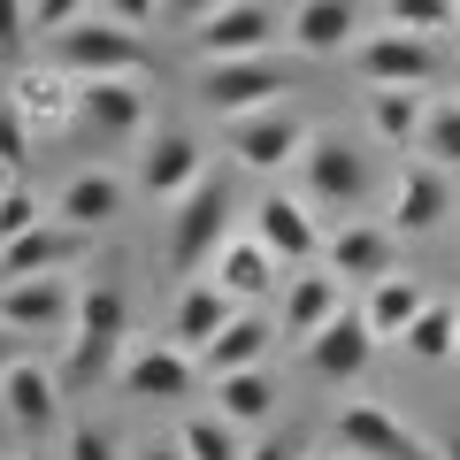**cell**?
Segmentation results:
<instances>
[{
	"label": "cell",
	"mask_w": 460,
	"mask_h": 460,
	"mask_svg": "<svg viewBox=\"0 0 460 460\" xmlns=\"http://www.w3.org/2000/svg\"><path fill=\"white\" fill-rule=\"evenodd\" d=\"M69 460H123V445H115L100 422H77L69 429Z\"/></svg>",
	"instance_id": "8d00e7d4"
},
{
	"label": "cell",
	"mask_w": 460,
	"mask_h": 460,
	"mask_svg": "<svg viewBox=\"0 0 460 460\" xmlns=\"http://www.w3.org/2000/svg\"><path fill=\"white\" fill-rule=\"evenodd\" d=\"M284 39H292L299 54H314V62L353 54L361 47V8H353V0H299L292 23H284Z\"/></svg>",
	"instance_id": "d6986e66"
},
{
	"label": "cell",
	"mask_w": 460,
	"mask_h": 460,
	"mask_svg": "<svg viewBox=\"0 0 460 460\" xmlns=\"http://www.w3.org/2000/svg\"><path fill=\"white\" fill-rule=\"evenodd\" d=\"M422 123H429L422 84H368V138H384V146H422Z\"/></svg>",
	"instance_id": "d4e9b609"
},
{
	"label": "cell",
	"mask_w": 460,
	"mask_h": 460,
	"mask_svg": "<svg viewBox=\"0 0 460 460\" xmlns=\"http://www.w3.org/2000/svg\"><path fill=\"white\" fill-rule=\"evenodd\" d=\"M353 69L368 84H429L445 69V47L438 39H414V31H376L353 47Z\"/></svg>",
	"instance_id": "9c48e42d"
},
{
	"label": "cell",
	"mask_w": 460,
	"mask_h": 460,
	"mask_svg": "<svg viewBox=\"0 0 460 460\" xmlns=\"http://www.w3.org/2000/svg\"><path fill=\"white\" fill-rule=\"evenodd\" d=\"M376 345H384V338L368 330V314H361V307H345L338 323H330V330H314V338L299 345V353H307V368H314L323 384H353L368 361H376Z\"/></svg>",
	"instance_id": "7c38bea8"
},
{
	"label": "cell",
	"mask_w": 460,
	"mask_h": 460,
	"mask_svg": "<svg viewBox=\"0 0 460 460\" xmlns=\"http://www.w3.org/2000/svg\"><path fill=\"white\" fill-rule=\"evenodd\" d=\"M31 39V0H0V54H16Z\"/></svg>",
	"instance_id": "f35d334b"
},
{
	"label": "cell",
	"mask_w": 460,
	"mask_h": 460,
	"mask_svg": "<svg viewBox=\"0 0 460 460\" xmlns=\"http://www.w3.org/2000/svg\"><path fill=\"white\" fill-rule=\"evenodd\" d=\"M215 8H230V0H162V16H169V23H192V31L215 16Z\"/></svg>",
	"instance_id": "ab89813d"
},
{
	"label": "cell",
	"mask_w": 460,
	"mask_h": 460,
	"mask_svg": "<svg viewBox=\"0 0 460 460\" xmlns=\"http://www.w3.org/2000/svg\"><path fill=\"white\" fill-rule=\"evenodd\" d=\"M77 238H84V230H69V223H39V230H23V238H8V246H0V284L69 269V261H77Z\"/></svg>",
	"instance_id": "44dd1931"
},
{
	"label": "cell",
	"mask_w": 460,
	"mask_h": 460,
	"mask_svg": "<svg viewBox=\"0 0 460 460\" xmlns=\"http://www.w3.org/2000/svg\"><path fill=\"white\" fill-rule=\"evenodd\" d=\"M238 314H246V307H238V299H230L215 277H192V284L177 292V314H169V345L199 353V345H208V338H223V330L238 323Z\"/></svg>",
	"instance_id": "ffe728a7"
},
{
	"label": "cell",
	"mask_w": 460,
	"mask_h": 460,
	"mask_svg": "<svg viewBox=\"0 0 460 460\" xmlns=\"http://www.w3.org/2000/svg\"><path fill=\"white\" fill-rule=\"evenodd\" d=\"M323 269L338 284H384V277H399V230L392 223H338L323 238Z\"/></svg>",
	"instance_id": "52a82bcc"
},
{
	"label": "cell",
	"mask_w": 460,
	"mask_h": 460,
	"mask_svg": "<svg viewBox=\"0 0 460 460\" xmlns=\"http://www.w3.org/2000/svg\"><path fill=\"white\" fill-rule=\"evenodd\" d=\"M54 69H69L77 84H93V77H138V69H146V39L123 31V23H108V16H84L77 31L54 39Z\"/></svg>",
	"instance_id": "3957f363"
},
{
	"label": "cell",
	"mask_w": 460,
	"mask_h": 460,
	"mask_svg": "<svg viewBox=\"0 0 460 460\" xmlns=\"http://www.w3.org/2000/svg\"><path fill=\"white\" fill-rule=\"evenodd\" d=\"M284 93H292V69H284L277 54H253V62H199V100H208L223 123L277 108Z\"/></svg>",
	"instance_id": "277c9868"
},
{
	"label": "cell",
	"mask_w": 460,
	"mask_h": 460,
	"mask_svg": "<svg viewBox=\"0 0 460 460\" xmlns=\"http://www.w3.org/2000/svg\"><path fill=\"white\" fill-rule=\"evenodd\" d=\"M453 8L460 0H384L392 31H414V39H453Z\"/></svg>",
	"instance_id": "d6a6232c"
},
{
	"label": "cell",
	"mask_w": 460,
	"mask_h": 460,
	"mask_svg": "<svg viewBox=\"0 0 460 460\" xmlns=\"http://www.w3.org/2000/svg\"><path fill=\"white\" fill-rule=\"evenodd\" d=\"M277 31L284 23L269 0H230L192 31V47H199V62H253V54H277Z\"/></svg>",
	"instance_id": "8992f818"
},
{
	"label": "cell",
	"mask_w": 460,
	"mask_h": 460,
	"mask_svg": "<svg viewBox=\"0 0 460 460\" xmlns=\"http://www.w3.org/2000/svg\"><path fill=\"white\" fill-rule=\"evenodd\" d=\"M253 238H261L284 269H314L323 261V223H314L307 199H292V192H269L261 208H253Z\"/></svg>",
	"instance_id": "8fae6325"
},
{
	"label": "cell",
	"mask_w": 460,
	"mask_h": 460,
	"mask_svg": "<svg viewBox=\"0 0 460 460\" xmlns=\"http://www.w3.org/2000/svg\"><path fill=\"white\" fill-rule=\"evenodd\" d=\"M62 368H47V361H16L8 376H0V414L23 429V438H39V429H54L62 422Z\"/></svg>",
	"instance_id": "9a60e30c"
},
{
	"label": "cell",
	"mask_w": 460,
	"mask_h": 460,
	"mask_svg": "<svg viewBox=\"0 0 460 460\" xmlns=\"http://www.w3.org/2000/svg\"><path fill=\"white\" fill-rule=\"evenodd\" d=\"M399 345H407L414 361H453V353H460V307H438V299H429Z\"/></svg>",
	"instance_id": "f546056e"
},
{
	"label": "cell",
	"mask_w": 460,
	"mask_h": 460,
	"mask_svg": "<svg viewBox=\"0 0 460 460\" xmlns=\"http://www.w3.org/2000/svg\"><path fill=\"white\" fill-rule=\"evenodd\" d=\"M0 162L23 177V162H31V123H23L16 100H0Z\"/></svg>",
	"instance_id": "d590c367"
},
{
	"label": "cell",
	"mask_w": 460,
	"mask_h": 460,
	"mask_svg": "<svg viewBox=\"0 0 460 460\" xmlns=\"http://www.w3.org/2000/svg\"><path fill=\"white\" fill-rule=\"evenodd\" d=\"M16 108H23L31 131H54V123L77 115V77H69V69H39V77L16 84Z\"/></svg>",
	"instance_id": "f1b7e54d"
},
{
	"label": "cell",
	"mask_w": 460,
	"mask_h": 460,
	"mask_svg": "<svg viewBox=\"0 0 460 460\" xmlns=\"http://www.w3.org/2000/svg\"><path fill=\"white\" fill-rule=\"evenodd\" d=\"M445 208H453V192H445V169L438 162H407L399 169V184H392V230H438L445 223Z\"/></svg>",
	"instance_id": "7402d4cb"
},
{
	"label": "cell",
	"mask_w": 460,
	"mask_h": 460,
	"mask_svg": "<svg viewBox=\"0 0 460 460\" xmlns=\"http://www.w3.org/2000/svg\"><path fill=\"white\" fill-rule=\"evenodd\" d=\"M453 39H460V8H453Z\"/></svg>",
	"instance_id": "bcb514c9"
},
{
	"label": "cell",
	"mask_w": 460,
	"mask_h": 460,
	"mask_svg": "<svg viewBox=\"0 0 460 460\" xmlns=\"http://www.w3.org/2000/svg\"><path fill=\"white\" fill-rule=\"evenodd\" d=\"M16 184H23V177H16V169H8V162H0V199H8V192H16Z\"/></svg>",
	"instance_id": "ee69618b"
},
{
	"label": "cell",
	"mask_w": 460,
	"mask_h": 460,
	"mask_svg": "<svg viewBox=\"0 0 460 460\" xmlns=\"http://www.w3.org/2000/svg\"><path fill=\"white\" fill-rule=\"evenodd\" d=\"M429 299H422V284L399 269V277H384V284H368V299H361V314H368V330H376L384 345H399L414 330V314H422Z\"/></svg>",
	"instance_id": "4316f807"
},
{
	"label": "cell",
	"mask_w": 460,
	"mask_h": 460,
	"mask_svg": "<svg viewBox=\"0 0 460 460\" xmlns=\"http://www.w3.org/2000/svg\"><path fill=\"white\" fill-rule=\"evenodd\" d=\"M223 246H230V177L208 169V177L177 199V215H169V269L192 284L199 269H215Z\"/></svg>",
	"instance_id": "7a4b0ae2"
},
{
	"label": "cell",
	"mask_w": 460,
	"mask_h": 460,
	"mask_svg": "<svg viewBox=\"0 0 460 460\" xmlns=\"http://www.w3.org/2000/svg\"><path fill=\"white\" fill-rule=\"evenodd\" d=\"M277 277H284V261L261 246V238H230V246L215 253V284H223L238 307H246V299H269V292H277Z\"/></svg>",
	"instance_id": "484cf974"
},
{
	"label": "cell",
	"mask_w": 460,
	"mask_h": 460,
	"mask_svg": "<svg viewBox=\"0 0 460 460\" xmlns=\"http://www.w3.org/2000/svg\"><path fill=\"white\" fill-rule=\"evenodd\" d=\"M269 338H277V323H261V314H238V323H230L223 330V338H208V345H199V353H192V361H199V376H238V368H261L269 361Z\"/></svg>",
	"instance_id": "cb8c5ba5"
},
{
	"label": "cell",
	"mask_w": 460,
	"mask_h": 460,
	"mask_svg": "<svg viewBox=\"0 0 460 460\" xmlns=\"http://www.w3.org/2000/svg\"><path fill=\"white\" fill-rule=\"evenodd\" d=\"M422 162L438 169H460V100H429V123H422Z\"/></svg>",
	"instance_id": "1f68e13d"
},
{
	"label": "cell",
	"mask_w": 460,
	"mask_h": 460,
	"mask_svg": "<svg viewBox=\"0 0 460 460\" xmlns=\"http://www.w3.org/2000/svg\"><path fill=\"white\" fill-rule=\"evenodd\" d=\"M445 460H460V438H453V445H445Z\"/></svg>",
	"instance_id": "f6af8a7d"
},
{
	"label": "cell",
	"mask_w": 460,
	"mask_h": 460,
	"mask_svg": "<svg viewBox=\"0 0 460 460\" xmlns=\"http://www.w3.org/2000/svg\"><path fill=\"white\" fill-rule=\"evenodd\" d=\"M307 123L299 115H284V108H261V115H238L230 123V154H238V169H284V162H299L307 154Z\"/></svg>",
	"instance_id": "4fadbf2b"
},
{
	"label": "cell",
	"mask_w": 460,
	"mask_h": 460,
	"mask_svg": "<svg viewBox=\"0 0 460 460\" xmlns=\"http://www.w3.org/2000/svg\"><path fill=\"white\" fill-rule=\"evenodd\" d=\"M39 223H47V208H39L31 184H16V192L0 199V246H8V238H23V230H39Z\"/></svg>",
	"instance_id": "e575fe53"
},
{
	"label": "cell",
	"mask_w": 460,
	"mask_h": 460,
	"mask_svg": "<svg viewBox=\"0 0 460 460\" xmlns=\"http://www.w3.org/2000/svg\"><path fill=\"white\" fill-rule=\"evenodd\" d=\"M100 0H31V31H47V39H62V31H77L84 16H93Z\"/></svg>",
	"instance_id": "836d02e7"
},
{
	"label": "cell",
	"mask_w": 460,
	"mask_h": 460,
	"mask_svg": "<svg viewBox=\"0 0 460 460\" xmlns=\"http://www.w3.org/2000/svg\"><path fill=\"white\" fill-rule=\"evenodd\" d=\"M100 16L123 23V31H146V23L162 16V0H100Z\"/></svg>",
	"instance_id": "74e56055"
},
{
	"label": "cell",
	"mask_w": 460,
	"mask_h": 460,
	"mask_svg": "<svg viewBox=\"0 0 460 460\" xmlns=\"http://www.w3.org/2000/svg\"><path fill=\"white\" fill-rule=\"evenodd\" d=\"M177 445H184L192 460H246V453H253V445H238V422H223V414H184Z\"/></svg>",
	"instance_id": "4dcf8cb0"
},
{
	"label": "cell",
	"mask_w": 460,
	"mask_h": 460,
	"mask_svg": "<svg viewBox=\"0 0 460 460\" xmlns=\"http://www.w3.org/2000/svg\"><path fill=\"white\" fill-rule=\"evenodd\" d=\"M123 330H131V299L115 277H93L77 292V323H69V361H62V384L84 392V384L115 376L123 368Z\"/></svg>",
	"instance_id": "6da1fadb"
},
{
	"label": "cell",
	"mask_w": 460,
	"mask_h": 460,
	"mask_svg": "<svg viewBox=\"0 0 460 460\" xmlns=\"http://www.w3.org/2000/svg\"><path fill=\"white\" fill-rule=\"evenodd\" d=\"M115 384H123V399H192L199 361L184 345H131L123 368H115Z\"/></svg>",
	"instance_id": "5bb4252c"
},
{
	"label": "cell",
	"mask_w": 460,
	"mask_h": 460,
	"mask_svg": "<svg viewBox=\"0 0 460 460\" xmlns=\"http://www.w3.org/2000/svg\"><path fill=\"white\" fill-rule=\"evenodd\" d=\"M123 192H131V184L115 177V169H77V177L62 184V199H54V223L100 230V223H115V215H123Z\"/></svg>",
	"instance_id": "603a6c76"
},
{
	"label": "cell",
	"mask_w": 460,
	"mask_h": 460,
	"mask_svg": "<svg viewBox=\"0 0 460 460\" xmlns=\"http://www.w3.org/2000/svg\"><path fill=\"white\" fill-rule=\"evenodd\" d=\"M246 460H299V453H292V445H277V438H269V445H253Z\"/></svg>",
	"instance_id": "b9f144b4"
},
{
	"label": "cell",
	"mask_w": 460,
	"mask_h": 460,
	"mask_svg": "<svg viewBox=\"0 0 460 460\" xmlns=\"http://www.w3.org/2000/svg\"><path fill=\"white\" fill-rule=\"evenodd\" d=\"M299 169H307V199H323V208H361L368 199V154L353 138H338V131L307 138Z\"/></svg>",
	"instance_id": "ba28073f"
},
{
	"label": "cell",
	"mask_w": 460,
	"mask_h": 460,
	"mask_svg": "<svg viewBox=\"0 0 460 460\" xmlns=\"http://www.w3.org/2000/svg\"><path fill=\"white\" fill-rule=\"evenodd\" d=\"M338 460H345V453H338Z\"/></svg>",
	"instance_id": "7dc6e473"
},
{
	"label": "cell",
	"mask_w": 460,
	"mask_h": 460,
	"mask_svg": "<svg viewBox=\"0 0 460 460\" xmlns=\"http://www.w3.org/2000/svg\"><path fill=\"white\" fill-rule=\"evenodd\" d=\"M338 453L345 460H445V445H429L422 429H407L376 399H353V407H338Z\"/></svg>",
	"instance_id": "5b68a950"
},
{
	"label": "cell",
	"mask_w": 460,
	"mask_h": 460,
	"mask_svg": "<svg viewBox=\"0 0 460 460\" xmlns=\"http://www.w3.org/2000/svg\"><path fill=\"white\" fill-rule=\"evenodd\" d=\"M138 460H192V453H184V445L169 438V445H146V453H138Z\"/></svg>",
	"instance_id": "7bdbcfd3"
},
{
	"label": "cell",
	"mask_w": 460,
	"mask_h": 460,
	"mask_svg": "<svg viewBox=\"0 0 460 460\" xmlns=\"http://www.w3.org/2000/svg\"><path fill=\"white\" fill-rule=\"evenodd\" d=\"M0 323L16 330V338H47V330H69L77 323V292L62 277H23V284H0Z\"/></svg>",
	"instance_id": "2e32d148"
},
{
	"label": "cell",
	"mask_w": 460,
	"mask_h": 460,
	"mask_svg": "<svg viewBox=\"0 0 460 460\" xmlns=\"http://www.w3.org/2000/svg\"><path fill=\"white\" fill-rule=\"evenodd\" d=\"M338 314H345V284L330 277L323 261H314V269H292V277H284V314H277V323H284V338H299V345H307L314 330H330Z\"/></svg>",
	"instance_id": "ac0fdd59"
},
{
	"label": "cell",
	"mask_w": 460,
	"mask_h": 460,
	"mask_svg": "<svg viewBox=\"0 0 460 460\" xmlns=\"http://www.w3.org/2000/svg\"><path fill=\"white\" fill-rule=\"evenodd\" d=\"M77 123L93 138H138V123H146V84H138V77H93V84H77Z\"/></svg>",
	"instance_id": "e0dca14e"
},
{
	"label": "cell",
	"mask_w": 460,
	"mask_h": 460,
	"mask_svg": "<svg viewBox=\"0 0 460 460\" xmlns=\"http://www.w3.org/2000/svg\"><path fill=\"white\" fill-rule=\"evenodd\" d=\"M199 177H208V154H199L192 131H154L146 154H138V169H131V184L146 199H184Z\"/></svg>",
	"instance_id": "30bf717a"
},
{
	"label": "cell",
	"mask_w": 460,
	"mask_h": 460,
	"mask_svg": "<svg viewBox=\"0 0 460 460\" xmlns=\"http://www.w3.org/2000/svg\"><path fill=\"white\" fill-rule=\"evenodd\" d=\"M23 361V338H16V330H8V323H0V376H8V368H16Z\"/></svg>",
	"instance_id": "60d3db41"
},
{
	"label": "cell",
	"mask_w": 460,
	"mask_h": 460,
	"mask_svg": "<svg viewBox=\"0 0 460 460\" xmlns=\"http://www.w3.org/2000/svg\"><path fill=\"white\" fill-rule=\"evenodd\" d=\"M215 414H223V422H238V429L269 422V414H277V376H269V368H238V376H215Z\"/></svg>",
	"instance_id": "83f0119b"
}]
</instances>
